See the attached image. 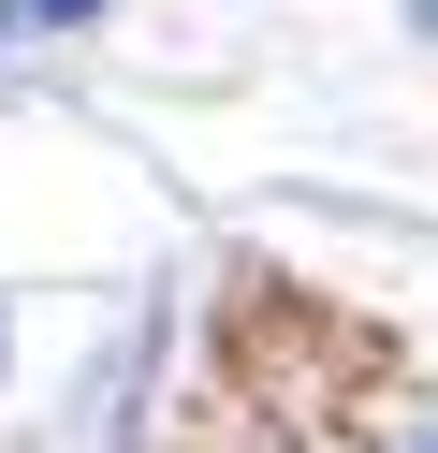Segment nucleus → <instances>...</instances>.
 Returning <instances> with one entry per match:
<instances>
[{
  "instance_id": "1",
  "label": "nucleus",
  "mask_w": 438,
  "mask_h": 453,
  "mask_svg": "<svg viewBox=\"0 0 438 453\" xmlns=\"http://www.w3.org/2000/svg\"><path fill=\"white\" fill-rule=\"evenodd\" d=\"M73 15H103V0H0V30H73Z\"/></svg>"
},
{
  "instance_id": "3",
  "label": "nucleus",
  "mask_w": 438,
  "mask_h": 453,
  "mask_svg": "<svg viewBox=\"0 0 438 453\" xmlns=\"http://www.w3.org/2000/svg\"><path fill=\"white\" fill-rule=\"evenodd\" d=\"M409 453H438V439H409Z\"/></svg>"
},
{
  "instance_id": "2",
  "label": "nucleus",
  "mask_w": 438,
  "mask_h": 453,
  "mask_svg": "<svg viewBox=\"0 0 438 453\" xmlns=\"http://www.w3.org/2000/svg\"><path fill=\"white\" fill-rule=\"evenodd\" d=\"M424 30H438V0H424Z\"/></svg>"
}]
</instances>
